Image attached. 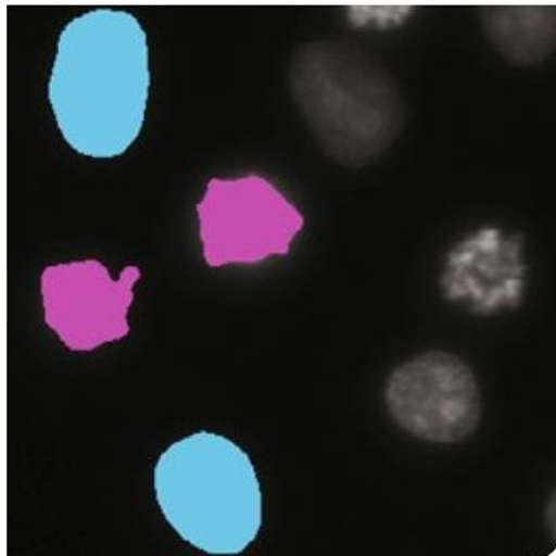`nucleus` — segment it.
Here are the masks:
<instances>
[{"instance_id": "1", "label": "nucleus", "mask_w": 556, "mask_h": 556, "mask_svg": "<svg viewBox=\"0 0 556 556\" xmlns=\"http://www.w3.org/2000/svg\"><path fill=\"white\" fill-rule=\"evenodd\" d=\"M59 131L89 157L125 153L143 128L150 92L147 34L135 15L94 9L59 36L49 77Z\"/></svg>"}, {"instance_id": "2", "label": "nucleus", "mask_w": 556, "mask_h": 556, "mask_svg": "<svg viewBox=\"0 0 556 556\" xmlns=\"http://www.w3.org/2000/svg\"><path fill=\"white\" fill-rule=\"evenodd\" d=\"M289 86L317 143L341 165L376 162L403 131L406 110L397 83L357 46H301L290 61Z\"/></svg>"}, {"instance_id": "3", "label": "nucleus", "mask_w": 556, "mask_h": 556, "mask_svg": "<svg viewBox=\"0 0 556 556\" xmlns=\"http://www.w3.org/2000/svg\"><path fill=\"white\" fill-rule=\"evenodd\" d=\"M163 515L185 542L210 555H238L262 528V490L249 456L220 434L172 444L154 468Z\"/></svg>"}, {"instance_id": "4", "label": "nucleus", "mask_w": 556, "mask_h": 556, "mask_svg": "<svg viewBox=\"0 0 556 556\" xmlns=\"http://www.w3.org/2000/svg\"><path fill=\"white\" fill-rule=\"evenodd\" d=\"M203 256L210 267L258 264L286 255L304 216L262 176L212 180L198 203Z\"/></svg>"}, {"instance_id": "5", "label": "nucleus", "mask_w": 556, "mask_h": 556, "mask_svg": "<svg viewBox=\"0 0 556 556\" xmlns=\"http://www.w3.org/2000/svg\"><path fill=\"white\" fill-rule=\"evenodd\" d=\"M394 421L429 443H459L480 422V389L465 361L431 351L397 367L386 386Z\"/></svg>"}, {"instance_id": "6", "label": "nucleus", "mask_w": 556, "mask_h": 556, "mask_svg": "<svg viewBox=\"0 0 556 556\" xmlns=\"http://www.w3.org/2000/svg\"><path fill=\"white\" fill-rule=\"evenodd\" d=\"M139 277L138 267H126L114 280L96 261L52 265L41 278L46 324L71 351L122 341Z\"/></svg>"}, {"instance_id": "7", "label": "nucleus", "mask_w": 556, "mask_h": 556, "mask_svg": "<svg viewBox=\"0 0 556 556\" xmlns=\"http://www.w3.org/2000/svg\"><path fill=\"white\" fill-rule=\"evenodd\" d=\"M521 252L520 238L505 237L494 228L478 231L447 256L444 293L481 314L513 307L523 295Z\"/></svg>"}, {"instance_id": "8", "label": "nucleus", "mask_w": 556, "mask_h": 556, "mask_svg": "<svg viewBox=\"0 0 556 556\" xmlns=\"http://www.w3.org/2000/svg\"><path fill=\"white\" fill-rule=\"evenodd\" d=\"M481 26L494 49L518 66L545 61L556 49V5H490Z\"/></svg>"}, {"instance_id": "9", "label": "nucleus", "mask_w": 556, "mask_h": 556, "mask_svg": "<svg viewBox=\"0 0 556 556\" xmlns=\"http://www.w3.org/2000/svg\"><path fill=\"white\" fill-rule=\"evenodd\" d=\"M413 8L407 5H388V8H352L349 11L352 23L355 26H367V24H376V26H394L406 21L410 15Z\"/></svg>"}, {"instance_id": "10", "label": "nucleus", "mask_w": 556, "mask_h": 556, "mask_svg": "<svg viewBox=\"0 0 556 556\" xmlns=\"http://www.w3.org/2000/svg\"><path fill=\"white\" fill-rule=\"evenodd\" d=\"M549 520H552V528H553V531H555V536H556V494H555V500H553V503H552V511H549Z\"/></svg>"}]
</instances>
